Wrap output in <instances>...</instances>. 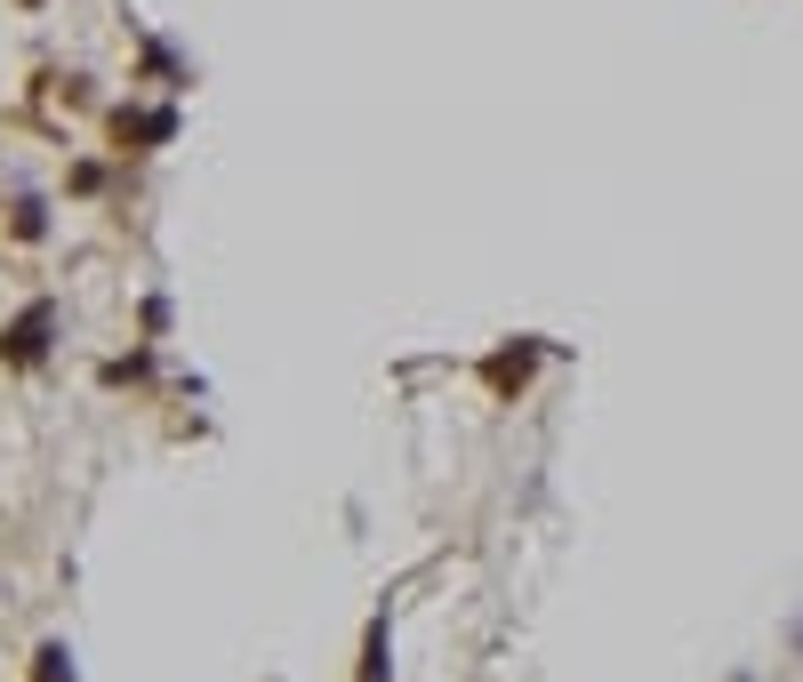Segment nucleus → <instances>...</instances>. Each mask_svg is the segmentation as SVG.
Returning <instances> with one entry per match:
<instances>
[{
  "mask_svg": "<svg viewBox=\"0 0 803 682\" xmlns=\"http://www.w3.org/2000/svg\"><path fill=\"white\" fill-rule=\"evenodd\" d=\"M49 322H57L49 305H32V314H24L9 337H0V354H9V362H41V337H49Z\"/></svg>",
  "mask_w": 803,
  "mask_h": 682,
  "instance_id": "nucleus-1",
  "label": "nucleus"
},
{
  "mask_svg": "<svg viewBox=\"0 0 803 682\" xmlns=\"http://www.w3.org/2000/svg\"><path fill=\"white\" fill-rule=\"evenodd\" d=\"M378 666H386V627H370V651H362V682H378Z\"/></svg>",
  "mask_w": 803,
  "mask_h": 682,
  "instance_id": "nucleus-2",
  "label": "nucleus"
}]
</instances>
